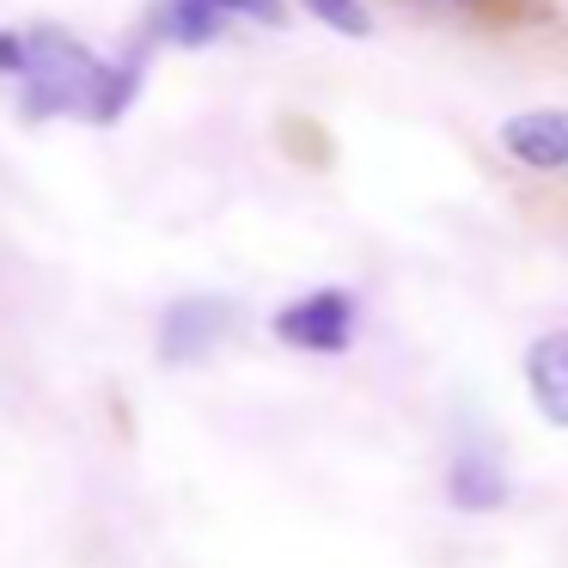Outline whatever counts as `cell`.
Instances as JSON below:
<instances>
[{
	"mask_svg": "<svg viewBox=\"0 0 568 568\" xmlns=\"http://www.w3.org/2000/svg\"><path fill=\"white\" fill-rule=\"evenodd\" d=\"M104 55H92L74 31L62 26H31L26 31V62H19V111L26 123H50V116H87L92 92H99Z\"/></svg>",
	"mask_w": 568,
	"mask_h": 568,
	"instance_id": "1",
	"label": "cell"
},
{
	"mask_svg": "<svg viewBox=\"0 0 568 568\" xmlns=\"http://www.w3.org/2000/svg\"><path fill=\"white\" fill-rule=\"evenodd\" d=\"M355 324H361V306L348 287H312V294L287 300L275 312V343L300 348V355H343L355 343Z\"/></svg>",
	"mask_w": 568,
	"mask_h": 568,
	"instance_id": "2",
	"label": "cell"
},
{
	"mask_svg": "<svg viewBox=\"0 0 568 568\" xmlns=\"http://www.w3.org/2000/svg\"><path fill=\"white\" fill-rule=\"evenodd\" d=\"M239 300L233 294H184L160 318V361L165 367H196L233 336Z\"/></svg>",
	"mask_w": 568,
	"mask_h": 568,
	"instance_id": "3",
	"label": "cell"
},
{
	"mask_svg": "<svg viewBox=\"0 0 568 568\" xmlns=\"http://www.w3.org/2000/svg\"><path fill=\"white\" fill-rule=\"evenodd\" d=\"M495 141L531 172H568V111H519L495 129Z\"/></svg>",
	"mask_w": 568,
	"mask_h": 568,
	"instance_id": "4",
	"label": "cell"
},
{
	"mask_svg": "<svg viewBox=\"0 0 568 568\" xmlns=\"http://www.w3.org/2000/svg\"><path fill=\"white\" fill-rule=\"evenodd\" d=\"M446 501L458 514H495L507 501V470L489 446H458V458L446 465Z\"/></svg>",
	"mask_w": 568,
	"mask_h": 568,
	"instance_id": "5",
	"label": "cell"
},
{
	"mask_svg": "<svg viewBox=\"0 0 568 568\" xmlns=\"http://www.w3.org/2000/svg\"><path fill=\"white\" fill-rule=\"evenodd\" d=\"M526 392L550 428H568V331H550L526 348Z\"/></svg>",
	"mask_w": 568,
	"mask_h": 568,
	"instance_id": "6",
	"label": "cell"
},
{
	"mask_svg": "<svg viewBox=\"0 0 568 568\" xmlns=\"http://www.w3.org/2000/svg\"><path fill=\"white\" fill-rule=\"evenodd\" d=\"M148 31L172 50H209V43H221L226 13H214L209 0H153Z\"/></svg>",
	"mask_w": 568,
	"mask_h": 568,
	"instance_id": "7",
	"label": "cell"
},
{
	"mask_svg": "<svg viewBox=\"0 0 568 568\" xmlns=\"http://www.w3.org/2000/svg\"><path fill=\"white\" fill-rule=\"evenodd\" d=\"M141 80H148V55H141V50H129V55H116V62H104V74H99V92H92L87 123H99V129L123 123V116H129V104H135V92H141Z\"/></svg>",
	"mask_w": 568,
	"mask_h": 568,
	"instance_id": "8",
	"label": "cell"
},
{
	"mask_svg": "<svg viewBox=\"0 0 568 568\" xmlns=\"http://www.w3.org/2000/svg\"><path fill=\"white\" fill-rule=\"evenodd\" d=\"M318 26H331L336 38H367L373 31V13L361 7V0H300Z\"/></svg>",
	"mask_w": 568,
	"mask_h": 568,
	"instance_id": "9",
	"label": "cell"
},
{
	"mask_svg": "<svg viewBox=\"0 0 568 568\" xmlns=\"http://www.w3.org/2000/svg\"><path fill=\"white\" fill-rule=\"evenodd\" d=\"M214 13H226V19H257V26H282L287 19V7L282 0H209Z\"/></svg>",
	"mask_w": 568,
	"mask_h": 568,
	"instance_id": "10",
	"label": "cell"
},
{
	"mask_svg": "<svg viewBox=\"0 0 568 568\" xmlns=\"http://www.w3.org/2000/svg\"><path fill=\"white\" fill-rule=\"evenodd\" d=\"M26 62V31H0V80H13Z\"/></svg>",
	"mask_w": 568,
	"mask_h": 568,
	"instance_id": "11",
	"label": "cell"
}]
</instances>
